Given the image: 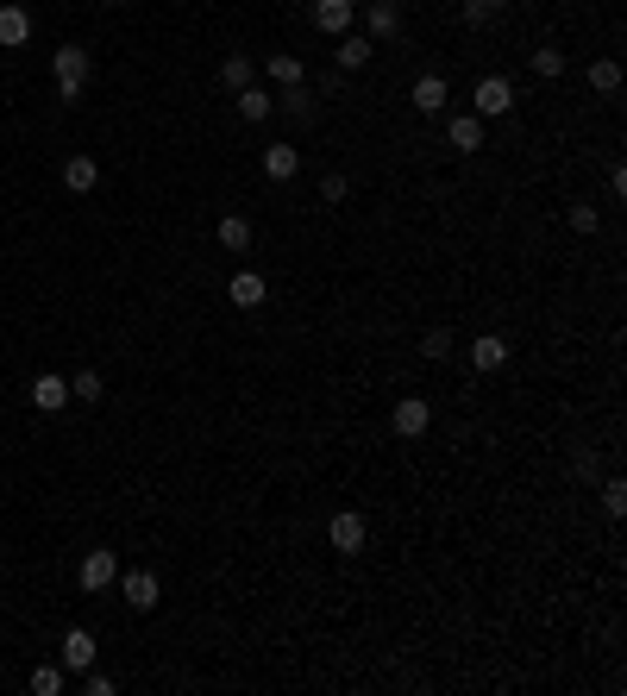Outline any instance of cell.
<instances>
[{
  "mask_svg": "<svg viewBox=\"0 0 627 696\" xmlns=\"http://www.w3.org/2000/svg\"><path fill=\"white\" fill-rule=\"evenodd\" d=\"M471 113L477 120H508V113H515V82L508 76H477L471 82Z\"/></svg>",
  "mask_w": 627,
  "mask_h": 696,
  "instance_id": "cell-1",
  "label": "cell"
},
{
  "mask_svg": "<svg viewBox=\"0 0 627 696\" xmlns=\"http://www.w3.org/2000/svg\"><path fill=\"white\" fill-rule=\"evenodd\" d=\"M57 101H82V88H88V51L82 44H57Z\"/></svg>",
  "mask_w": 627,
  "mask_h": 696,
  "instance_id": "cell-2",
  "label": "cell"
},
{
  "mask_svg": "<svg viewBox=\"0 0 627 696\" xmlns=\"http://www.w3.org/2000/svg\"><path fill=\"white\" fill-rule=\"evenodd\" d=\"M327 540H333V552H339V559H358V552H364V540H370V527H364V515H358V508H339V515L327 521Z\"/></svg>",
  "mask_w": 627,
  "mask_h": 696,
  "instance_id": "cell-3",
  "label": "cell"
},
{
  "mask_svg": "<svg viewBox=\"0 0 627 696\" xmlns=\"http://www.w3.org/2000/svg\"><path fill=\"white\" fill-rule=\"evenodd\" d=\"M389 427H396V439H421L433 427V402L427 396H402L396 408H389Z\"/></svg>",
  "mask_w": 627,
  "mask_h": 696,
  "instance_id": "cell-4",
  "label": "cell"
},
{
  "mask_svg": "<svg viewBox=\"0 0 627 696\" xmlns=\"http://www.w3.org/2000/svg\"><path fill=\"white\" fill-rule=\"evenodd\" d=\"M76 584L88 590V596H101V590H113V584H120V559H113V552H88V559L76 565Z\"/></svg>",
  "mask_w": 627,
  "mask_h": 696,
  "instance_id": "cell-5",
  "label": "cell"
},
{
  "mask_svg": "<svg viewBox=\"0 0 627 696\" xmlns=\"http://www.w3.org/2000/svg\"><path fill=\"white\" fill-rule=\"evenodd\" d=\"M120 596L132 602L138 615H151L157 602H164V584H157V571H120Z\"/></svg>",
  "mask_w": 627,
  "mask_h": 696,
  "instance_id": "cell-6",
  "label": "cell"
},
{
  "mask_svg": "<svg viewBox=\"0 0 627 696\" xmlns=\"http://www.w3.org/2000/svg\"><path fill=\"white\" fill-rule=\"evenodd\" d=\"M352 19H358V0H314V32L345 38V32H352Z\"/></svg>",
  "mask_w": 627,
  "mask_h": 696,
  "instance_id": "cell-7",
  "label": "cell"
},
{
  "mask_svg": "<svg viewBox=\"0 0 627 696\" xmlns=\"http://www.w3.org/2000/svg\"><path fill=\"white\" fill-rule=\"evenodd\" d=\"M408 101H414V113H427V120H433V113H446V101H452V88H446V76H433V69H427V76H414V88H408Z\"/></svg>",
  "mask_w": 627,
  "mask_h": 696,
  "instance_id": "cell-8",
  "label": "cell"
},
{
  "mask_svg": "<svg viewBox=\"0 0 627 696\" xmlns=\"http://www.w3.org/2000/svg\"><path fill=\"white\" fill-rule=\"evenodd\" d=\"M57 665L82 678V671L95 665V634H88V628H69V634H63V646H57Z\"/></svg>",
  "mask_w": 627,
  "mask_h": 696,
  "instance_id": "cell-9",
  "label": "cell"
},
{
  "mask_svg": "<svg viewBox=\"0 0 627 696\" xmlns=\"http://www.w3.org/2000/svg\"><path fill=\"white\" fill-rule=\"evenodd\" d=\"M32 408H38V414L69 408V377H57V370H38V377H32Z\"/></svg>",
  "mask_w": 627,
  "mask_h": 696,
  "instance_id": "cell-10",
  "label": "cell"
},
{
  "mask_svg": "<svg viewBox=\"0 0 627 696\" xmlns=\"http://www.w3.org/2000/svg\"><path fill=\"white\" fill-rule=\"evenodd\" d=\"M483 126H490V120H477V113H452V120H446V145L452 151H483V138H490Z\"/></svg>",
  "mask_w": 627,
  "mask_h": 696,
  "instance_id": "cell-11",
  "label": "cell"
},
{
  "mask_svg": "<svg viewBox=\"0 0 627 696\" xmlns=\"http://www.w3.org/2000/svg\"><path fill=\"white\" fill-rule=\"evenodd\" d=\"M464 358H471V370H483V377H490V370H502V364H508V339H502V333H477Z\"/></svg>",
  "mask_w": 627,
  "mask_h": 696,
  "instance_id": "cell-12",
  "label": "cell"
},
{
  "mask_svg": "<svg viewBox=\"0 0 627 696\" xmlns=\"http://www.w3.org/2000/svg\"><path fill=\"white\" fill-rule=\"evenodd\" d=\"M264 295H270V283L258 270H232V283H226V301H239V308L251 314V308H264Z\"/></svg>",
  "mask_w": 627,
  "mask_h": 696,
  "instance_id": "cell-13",
  "label": "cell"
},
{
  "mask_svg": "<svg viewBox=\"0 0 627 696\" xmlns=\"http://www.w3.org/2000/svg\"><path fill=\"white\" fill-rule=\"evenodd\" d=\"M402 32V7L396 0H370L364 7V38H396Z\"/></svg>",
  "mask_w": 627,
  "mask_h": 696,
  "instance_id": "cell-14",
  "label": "cell"
},
{
  "mask_svg": "<svg viewBox=\"0 0 627 696\" xmlns=\"http://www.w3.org/2000/svg\"><path fill=\"white\" fill-rule=\"evenodd\" d=\"M264 76L276 88H301V82H308V63H301L295 51H276V57H264Z\"/></svg>",
  "mask_w": 627,
  "mask_h": 696,
  "instance_id": "cell-15",
  "label": "cell"
},
{
  "mask_svg": "<svg viewBox=\"0 0 627 696\" xmlns=\"http://www.w3.org/2000/svg\"><path fill=\"white\" fill-rule=\"evenodd\" d=\"M95 182H101V164H95L88 151H76V157L63 164V189H69V195H88Z\"/></svg>",
  "mask_w": 627,
  "mask_h": 696,
  "instance_id": "cell-16",
  "label": "cell"
},
{
  "mask_svg": "<svg viewBox=\"0 0 627 696\" xmlns=\"http://www.w3.org/2000/svg\"><path fill=\"white\" fill-rule=\"evenodd\" d=\"M26 38H32V13L19 7V0H7V7H0V44L13 51V44H26Z\"/></svg>",
  "mask_w": 627,
  "mask_h": 696,
  "instance_id": "cell-17",
  "label": "cell"
},
{
  "mask_svg": "<svg viewBox=\"0 0 627 696\" xmlns=\"http://www.w3.org/2000/svg\"><path fill=\"white\" fill-rule=\"evenodd\" d=\"M295 170H301V151L295 145H264V176L270 182H289Z\"/></svg>",
  "mask_w": 627,
  "mask_h": 696,
  "instance_id": "cell-18",
  "label": "cell"
},
{
  "mask_svg": "<svg viewBox=\"0 0 627 696\" xmlns=\"http://www.w3.org/2000/svg\"><path fill=\"white\" fill-rule=\"evenodd\" d=\"M270 113H276V95H270V88H258V82L239 88V120L258 126V120H270Z\"/></svg>",
  "mask_w": 627,
  "mask_h": 696,
  "instance_id": "cell-19",
  "label": "cell"
},
{
  "mask_svg": "<svg viewBox=\"0 0 627 696\" xmlns=\"http://www.w3.org/2000/svg\"><path fill=\"white\" fill-rule=\"evenodd\" d=\"M370 57H377V38H364V32H345L339 38V69H364Z\"/></svg>",
  "mask_w": 627,
  "mask_h": 696,
  "instance_id": "cell-20",
  "label": "cell"
},
{
  "mask_svg": "<svg viewBox=\"0 0 627 696\" xmlns=\"http://www.w3.org/2000/svg\"><path fill=\"white\" fill-rule=\"evenodd\" d=\"M251 76H258V63H251L245 51H232V57L220 63V82L232 88V95H239V88H251Z\"/></svg>",
  "mask_w": 627,
  "mask_h": 696,
  "instance_id": "cell-21",
  "label": "cell"
},
{
  "mask_svg": "<svg viewBox=\"0 0 627 696\" xmlns=\"http://www.w3.org/2000/svg\"><path fill=\"white\" fill-rule=\"evenodd\" d=\"M214 232H220V245H226V251H251V220H245V214H226Z\"/></svg>",
  "mask_w": 627,
  "mask_h": 696,
  "instance_id": "cell-22",
  "label": "cell"
},
{
  "mask_svg": "<svg viewBox=\"0 0 627 696\" xmlns=\"http://www.w3.org/2000/svg\"><path fill=\"white\" fill-rule=\"evenodd\" d=\"M590 88H596V95H621V63L615 57H596L590 63Z\"/></svg>",
  "mask_w": 627,
  "mask_h": 696,
  "instance_id": "cell-23",
  "label": "cell"
},
{
  "mask_svg": "<svg viewBox=\"0 0 627 696\" xmlns=\"http://www.w3.org/2000/svg\"><path fill=\"white\" fill-rule=\"evenodd\" d=\"M533 76H540V82H559L565 76V51H559V44H540V51H533Z\"/></svg>",
  "mask_w": 627,
  "mask_h": 696,
  "instance_id": "cell-24",
  "label": "cell"
},
{
  "mask_svg": "<svg viewBox=\"0 0 627 696\" xmlns=\"http://www.w3.org/2000/svg\"><path fill=\"white\" fill-rule=\"evenodd\" d=\"M69 402H101V370H76L69 377Z\"/></svg>",
  "mask_w": 627,
  "mask_h": 696,
  "instance_id": "cell-25",
  "label": "cell"
},
{
  "mask_svg": "<svg viewBox=\"0 0 627 696\" xmlns=\"http://www.w3.org/2000/svg\"><path fill=\"white\" fill-rule=\"evenodd\" d=\"M452 352H458V345H452V333H446V327H433V333L421 339V358H427V364H446Z\"/></svg>",
  "mask_w": 627,
  "mask_h": 696,
  "instance_id": "cell-26",
  "label": "cell"
},
{
  "mask_svg": "<svg viewBox=\"0 0 627 696\" xmlns=\"http://www.w3.org/2000/svg\"><path fill=\"white\" fill-rule=\"evenodd\" d=\"M63 678H69L63 665H38L32 671V696H63Z\"/></svg>",
  "mask_w": 627,
  "mask_h": 696,
  "instance_id": "cell-27",
  "label": "cell"
},
{
  "mask_svg": "<svg viewBox=\"0 0 627 696\" xmlns=\"http://www.w3.org/2000/svg\"><path fill=\"white\" fill-rule=\"evenodd\" d=\"M602 515H609V521H621V515H627V483H621V477L602 483Z\"/></svg>",
  "mask_w": 627,
  "mask_h": 696,
  "instance_id": "cell-28",
  "label": "cell"
},
{
  "mask_svg": "<svg viewBox=\"0 0 627 696\" xmlns=\"http://www.w3.org/2000/svg\"><path fill=\"white\" fill-rule=\"evenodd\" d=\"M515 7V0H464V26H490V13Z\"/></svg>",
  "mask_w": 627,
  "mask_h": 696,
  "instance_id": "cell-29",
  "label": "cell"
},
{
  "mask_svg": "<svg viewBox=\"0 0 627 696\" xmlns=\"http://www.w3.org/2000/svg\"><path fill=\"white\" fill-rule=\"evenodd\" d=\"M565 220H571V232H596V226H602L596 201H571V214H565Z\"/></svg>",
  "mask_w": 627,
  "mask_h": 696,
  "instance_id": "cell-30",
  "label": "cell"
},
{
  "mask_svg": "<svg viewBox=\"0 0 627 696\" xmlns=\"http://www.w3.org/2000/svg\"><path fill=\"white\" fill-rule=\"evenodd\" d=\"M283 107L295 113V120H314V95H308V82H301V88H283Z\"/></svg>",
  "mask_w": 627,
  "mask_h": 696,
  "instance_id": "cell-31",
  "label": "cell"
},
{
  "mask_svg": "<svg viewBox=\"0 0 627 696\" xmlns=\"http://www.w3.org/2000/svg\"><path fill=\"white\" fill-rule=\"evenodd\" d=\"M345 195H352V189H345V176H320V201H333V207H339Z\"/></svg>",
  "mask_w": 627,
  "mask_h": 696,
  "instance_id": "cell-32",
  "label": "cell"
},
{
  "mask_svg": "<svg viewBox=\"0 0 627 696\" xmlns=\"http://www.w3.org/2000/svg\"><path fill=\"white\" fill-rule=\"evenodd\" d=\"M82 684H88V696H113V690H120V684H113V678H101V671H95V665H88V671H82Z\"/></svg>",
  "mask_w": 627,
  "mask_h": 696,
  "instance_id": "cell-33",
  "label": "cell"
},
{
  "mask_svg": "<svg viewBox=\"0 0 627 696\" xmlns=\"http://www.w3.org/2000/svg\"><path fill=\"white\" fill-rule=\"evenodd\" d=\"M596 464H602V452L584 446V452H577V477H596Z\"/></svg>",
  "mask_w": 627,
  "mask_h": 696,
  "instance_id": "cell-34",
  "label": "cell"
},
{
  "mask_svg": "<svg viewBox=\"0 0 627 696\" xmlns=\"http://www.w3.org/2000/svg\"><path fill=\"white\" fill-rule=\"evenodd\" d=\"M0 414H7V408H0Z\"/></svg>",
  "mask_w": 627,
  "mask_h": 696,
  "instance_id": "cell-35",
  "label": "cell"
}]
</instances>
